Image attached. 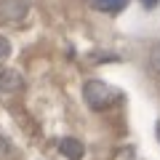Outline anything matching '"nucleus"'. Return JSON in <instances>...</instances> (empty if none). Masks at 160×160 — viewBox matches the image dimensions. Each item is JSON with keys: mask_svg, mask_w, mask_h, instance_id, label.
I'll return each instance as SVG.
<instances>
[{"mask_svg": "<svg viewBox=\"0 0 160 160\" xmlns=\"http://www.w3.org/2000/svg\"><path fill=\"white\" fill-rule=\"evenodd\" d=\"M83 96H86V102L91 104L93 109H107L109 104L115 102L118 93H115L107 83H102V80H88L86 86H83Z\"/></svg>", "mask_w": 160, "mask_h": 160, "instance_id": "nucleus-1", "label": "nucleus"}, {"mask_svg": "<svg viewBox=\"0 0 160 160\" xmlns=\"http://www.w3.org/2000/svg\"><path fill=\"white\" fill-rule=\"evenodd\" d=\"M29 13V0H0V16L6 22H22Z\"/></svg>", "mask_w": 160, "mask_h": 160, "instance_id": "nucleus-2", "label": "nucleus"}, {"mask_svg": "<svg viewBox=\"0 0 160 160\" xmlns=\"http://www.w3.org/2000/svg\"><path fill=\"white\" fill-rule=\"evenodd\" d=\"M22 86H24V78H22L19 69H3V72H0V91L13 93V91H19Z\"/></svg>", "mask_w": 160, "mask_h": 160, "instance_id": "nucleus-3", "label": "nucleus"}, {"mask_svg": "<svg viewBox=\"0 0 160 160\" xmlns=\"http://www.w3.org/2000/svg\"><path fill=\"white\" fill-rule=\"evenodd\" d=\"M59 152L67 160H80L83 158V142L75 136H64V139H59Z\"/></svg>", "mask_w": 160, "mask_h": 160, "instance_id": "nucleus-4", "label": "nucleus"}, {"mask_svg": "<svg viewBox=\"0 0 160 160\" xmlns=\"http://www.w3.org/2000/svg\"><path fill=\"white\" fill-rule=\"evenodd\" d=\"M91 6L96 8V11H104V13H120L128 6V0H93Z\"/></svg>", "mask_w": 160, "mask_h": 160, "instance_id": "nucleus-5", "label": "nucleus"}, {"mask_svg": "<svg viewBox=\"0 0 160 160\" xmlns=\"http://www.w3.org/2000/svg\"><path fill=\"white\" fill-rule=\"evenodd\" d=\"M149 67H152L155 72L160 75V40L152 46V51H149Z\"/></svg>", "mask_w": 160, "mask_h": 160, "instance_id": "nucleus-6", "label": "nucleus"}, {"mask_svg": "<svg viewBox=\"0 0 160 160\" xmlns=\"http://www.w3.org/2000/svg\"><path fill=\"white\" fill-rule=\"evenodd\" d=\"M6 56H11V43L0 35V59H6Z\"/></svg>", "mask_w": 160, "mask_h": 160, "instance_id": "nucleus-7", "label": "nucleus"}, {"mask_svg": "<svg viewBox=\"0 0 160 160\" xmlns=\"http://www.w3.org/2000/svg\"><path fill=\"white\" fill-rule=\"evenodd\" d=\"M8 155V144H6V139H0V160Z\"/></svg>", "mask_w": 160, "mask_h": 160, "instance_id": "nucleus-8", "label": "nucleus"}, {"mask_svg": "<svg viewBox=\"0 0 160 160\" xmlns=\"http://www.w3.org/2000/svg\"><path fill=\"white\" fill-rule=\"evenodd\" d=\"M158 3H160V0H142V6H147V8H155Z\"/></svg>", "mask_w": 160, "mask_h": 160, "instance_id": "nucleus-9", "label": "nucleus"}]
</instances>
